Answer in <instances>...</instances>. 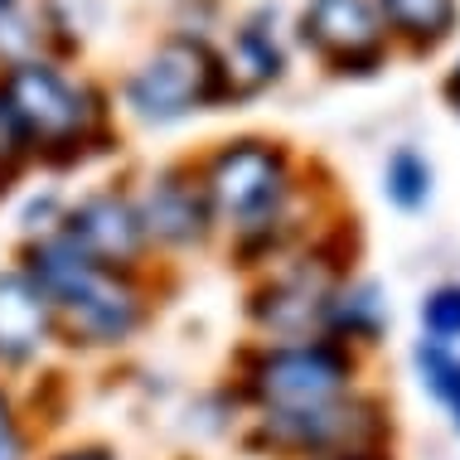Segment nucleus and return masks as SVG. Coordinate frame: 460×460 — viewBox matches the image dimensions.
<instances>
[{
  "label": "nucleus",
  "mask_w": 460,
  "mask_h": 460,
  "mask_svg": "<svg viewBox=\"0 0 460 460\" xmlns=\"http://www.w3.org/2000/svg\"><path fill=\"white\" fill-rule=\"evenodd\" d=\"M34 281L49 296L54 315L68 320L73 334H83L88 344H117L127 340L141 320V296L131 291L127 277H117V267H102L93 257H83L68 238H54L34 252Z\"/></svg>",
  "instance_id": "obj_1"
},
{
  "label": "nucleus",
  "mask_w": 460,
  "mask_h": 460,
  "mask_svg": "<svg viewBox=\"0 0 460 460\" xmlns=\"http://www.w3.org/2000/svg\"><path fill=\"white\" fill-rule=\"evenodd\" d=\"M0 97L10 102L24 136L40 146H78L97 121L93 93L78 88L54 64H40V58L10 68V78L0 83Z\"/></svg>",
  "instance_id": "obj_2"
},
{
  "label": "nucleus",
  "mask_w": 460,
  "mask_h": 460,
  "mask_svg": "<svg viewBox=\"0 0 460 460\" xmlns=\"http://www.w3.org/2000/svg\"><path fill=\"white\" fill-rule=\"evenodd\" d=\"M344 383H349V358L334 344H281L252 368V397L267 407V417L340 402Z\"/></svg>",
  "instance_id": "obj_3"
},
{
  "label": "nucleus",
  "mask_w": 460,
  "mask_h": 460,
  "mask_svg": "<svg viewBox=\"0 0 460 460\" xmlns=\"http://www.w3.org/2000/svg\"><path fill=\"white\" fill-rule=\"evenodd\" d=\"M204 199L233 228H262L286 199V160L262 141H238L214 155L204 175Z\"/></svg>",
  "instance_id": "obj_4"
},
{
  "label": "nucleus",
  "mask_w": 460,
  "mask_h": 460,
  "mask_svg": "<svg viewBox=\"0 0 460 460\" xmlns=\"http://www.w3.org/2000/svg\"><path fill=\"white\" fill-rule=\"evenodd\" d=\"M214 83H218V68H214V58H208L204 44L170 40L165 49H155V54L131 73L127 102L136 107V117H146V121H175V117H190L199 102H208V97H214Z\"/></svg>",
  "instance_id": "obj_5"
},
{
  "label": "nucleus",
  "mask_w": 460,
  "mask_h": 460,
  "mask_svg": "<svg viewBox=\"0 0 460 460\" xmlns=\"http://www.w3.org/2000/svg\"><path fill=\"white\" fill-rule=\"evenodd\" d=\"M64 238L78 247L83 257L102 267H117V262H131L141 252V238H146V223L141 214L117 194H97L88 204H78V214L68 218V233Z\"/></svg>",
  "instance_id": "obj_6"
},
{
  "label": "nucleus",
  "mask_w": 460,
  "mask_h": 460,
  "mask_svg": "<svg viewBox=\"0 0 460 460\" xmlns=\"http://www.w3.org/2000/svg\"><path fill=\"white\" fill-rule=\"evenodd\" d=\"M305 40L315 49H325L340 64H358V58H373L383 44V24L378 10L368 0H310L305 20H301Z\"/></svg>",
  "instance_id": "obj_7"
},
{
  "label": "nucleus",
  "mask_w": 460,
  "mask_h": 460,
  "mask_svg": "<svg viewBox=\"0 0 460 460\" xmlns=\"http://www.w3.org/2000/svg\"><path fill=\"white\" fill-rule=\"evenodd\" d=\"M368 431V417L354 402H325L315 412H291V417H267V437L286 451H310V456H354L358 437Z\"/></svg>",
  "instance_id": "obj_8"
},
{
  "label": "nucleus",
  "mask_w": 460,
  "mask_h": 460,
  "mask_svg": "<svg viewBox=\"0 0 460 460\" xmlns=\"http://www.w3.org/2000/svg\"><path fill=\"white\" fill-rule=\"evenodd\" d=\"M54 325V305L30 271L0 277V364H24Z\"/></svg>",
  "instance_id": "obj_9"
},
{
  "label": "nucleus",
  "mask_w": 460,
  "mask_h": 460,
  "mask_svg": "<svg viewBox=\"0 0 460 460\" xmlns=\"http://www.w3.org/2000/svg\"><path fill=\"white\" fill-rule=\"evenodd\" d=\"M204 204L208 199L194 190V184H184V180H160L151 199H146V214L141 223L151 233H160V238H170V243H190L204 233Z\"/></svg>",
  "instance_id": "obj_10"
},
{
  "label": "nucleus",
  "mask_w": 460,
  "mask_h": 460,
  "mask_svg": "<svg viewBox=\"0 0 460 460\" xmlns=\"http://www.w3.org/2000/svg\"><path fill=\"white\" fill-rule=\"evenodd\" d=\"M267 301L271 305H262V320L271 330H305L310 320L325 310V286L301 271V277H286V281L271 286Z\"/></svg>",
  "instance_id": "obj_11"
},
{
  "label": "nucleus",
  "mask_w": 460,
  "mask_h": 460,
  "mask_svg": "<svg viewBox=\"0 0 460 460\" xmlns=\"http://www.w3.org/2000/svg\"><path fill=\"white\" fill-rule=\"evenodd\" d=\"M378 5L412 40H441L456 20V0H378Z\"/></svg>",
  "instance_id": "obj_12"
},
{
  "label": "nucleus",
  "mask_w": 460,
  "mask_h": 460,
  "mask_svg": "<svg viewBox=\"0 0 460 460\" xmlns=\"http://www.w3.org/2000/svg\"><path fill=\"white\" fill-rule=\"evenodd\" d=\"M277 64H281V54H277V44L262 40V30H243L238 44L228 49V78L238 88H257V83L277 78Z\"/></svg>",
  "instance_id": "obj_13"
},
{
  "label": "nucleus",
  "mask_w": 460,
  "mask_h": 460,
  "mask_svg": "<svg viewBox=\"0 0 460 460\" xmlns=\"http://www.w3.org/2000/svg\"><path fill=\"white\" fill-rule=\"evenodd\" d=\"M383 190H388V199H393L397 208L427 204V194H431V165H427V160H421L417 151H397V155L388 160Z\"/></svg>",
  "instance_id": "obj_14"
},
{
  "label": "nucleus",
  "mask_w": 460,
  "mask_h": 460,
  "mask_svg": "<svg viewBox=\"0 0 460 460\" xmlns=\"http://www.w3.org/2000/svg\"><path fill=\"white\" fill-rule=\"evenodd\" d=\"M417 364H421V378H427V388L441 397L446 407L456 412L460 421V358L456 354H446V344H421L417 349Z\"/></svg>",
  "instance_id": "obj_15"
},
{
  "label": "nucleus",
  "mask_w": 460,
  "mask_h": 460,
  "mask_svg": "<svg viewBox=\"0 0 460 460\" xmlns=\"http://www.w3.org/2000/svg\"><path fill=\"white\" fill-rule=\"evenodd\" d=\"M421 325H427L431 344L460 340V286H441V291L427 296V305H421Z\"/></svg>",
  "instance_id": "obj_16"
},
{
  "label": "nucleus",
  "mask_w": 460,
  "mask_h": 460,
  "mask_svg": "<svg viewBox=\"0 0 460 460\" xmlns=\"http://www.w3.org/2000/svg\"><path fill=\"white\" fill-rule=\"evenodd\" d=\"M30 151V136H24V127L15 121V111H10V102L0 97V170H10L15 160Z\"/></svg>",
  "instance_id": "obj_17"
},
{
  "label": "nucleus",
  "mask_w": 460,
  "mask_h": 460,
  "mask_svg": "<svg viewBox=\"0 0 460 460\" xmlns=\"http://www.w3.org/2000/svg\"><path fill=\"white\" fill-rule=\"evenodd\" d=\"M0 460H24V427L5 393H0Z\"/></svg>",
  "instance_id": "obj_18"
},
{
  "label": "nucleus",
  "mask_w": 460,
  "mask_h": 460,
  "mask_svg": "<svg viewBox=\"0 0 460 460\" xmlns=\"http://www.w3.org/2000/svg\"><path fill=\"white\" fill-rule=\"evenodd\" d=\"M340 320H344L349 330H373V325H378V301H373V291L354 296V305H344Z\"/></svg>",
  "instance_id": "obj_19"
},
{
  "label": "nucleus",
  "mask_w": 460,
  "mask_h": 460,
  "mask_svg": "<svg viewBox=\"0 0 460 460\" xmlns=\"http://www.w3.org/2000/svg\"><path fill=\"white\" fill-rule=\"evenodd\" d=\"M49 460H117L107 446H68V451H54Z\"/></svg>",
  "instance_id": "obj_20"
},
{
  "label": "nucleus",
  "mask_w": 460,
  "mask_h": 460,
  "mask_svg": "<svg viewBox=\"0 0 460 460\" xmlns=\"http://www.w3.org/2000/svg\"><path fill=\"white\" fill-rule=\"evenodd\" d=\"M451 93H456V102H460V73H456V78H451Z\"/></svg>",
  "instance_id": "obj_21"
},
{
  "label": "nucleus",
  "mask_w": 460,
  "mask_h": 460,
  "mask_svg": "<svg viewBox=\"0 0 460 460\" xmlns=\"http://www.w3.org/2000/svg\"><path fill=\"white\" fill-rule=\"evenodd\" d=\"M340 460H364V456H340Z\"/></svg>",
  "instance_id": "obj_22"
},
{
  "label": "nucleus",
  "mask_w": 460,
  "mask_h": 460,
  "mask_svg": "<svg viewBox=\"0 0 460 460\" xmlns=\"http://www.w3.org/2000/svg\"><path fill=\"white\" fill-rule=\"evenodd\" d=\"M0 5H10V0H0Z\"/></svg>",
  "instance_id": "obj_23"
}]
</instances>
